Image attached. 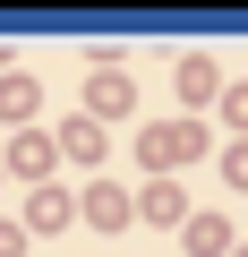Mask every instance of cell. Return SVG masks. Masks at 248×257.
I'll return each mask as SVG.
<instances>
[{
	"mask_svg": "<svg viewBox=\"0 0 248 257\" xmlns=\"http://www.w3.org/2000/svg\"><path fill=\"white\" fill-rule=\"evenodd\" d=\"M94 111H129V86H120V77H94Z\"/></svg>",
	"mask_w": 248,
	"mask_h": 257,
	"instance_id": "obj_1",
	"label": "cell"
},
{
	"mask_svg": "<svg viewBox=\"0 0 248 257\" xmlns=\"http://www.w3.org/2000/svg\"><path fill=\"white\" fill-rule=\"evenodd\" d=\"M222 172H231V180L248 189V146H239V155H222Z\"/></svg>",
	"mask_w": 248,
	"mask_h": 257,
	"instance_id": "obj_2",
	"label": "cell"
}]
</instances>
